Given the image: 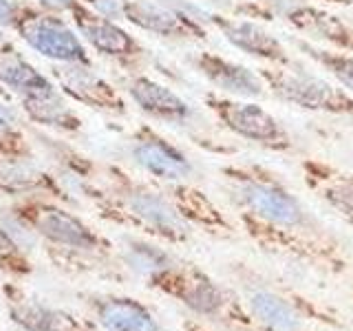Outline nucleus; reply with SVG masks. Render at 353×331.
<instances>
[{
    "instance_id": "nucleus-2",
    "label": "nucleus",
    "mask_w": 353,
    "mask_h": 331,
    "mask_svg": "<svg viewBox=\"0 0 353 331\" xmlns=\"http://www.w3.org/2000/svg\"><path fill=\"white\" fill-rule=\"evenodd\" d=\"M146 281L150 290L172 298L196 318H205L210 323L234 331H259L243 298L199 270L196 265L172 259Z\"/></svg>"
},
{
    "instance_id": "nucleus-30",
    "label": "nucleus",
    "mask_w": 353,
    "mask_h": 331,
    "mask_svg": "<svg viewBox=\"0 0 353 331\" xmlns=\"http://www.w3.org/2000/svg\"><path fill=\"white\" fill-rule=\"evenodd\" d=\"M351 3H353V0H351Z\"/></svg>"
},
{
    "instance_id": "nucleus-22",
    "label": "nucleus",
    "mask_w": 353,
    "mask_h": 331,
    "mask_svg": "<svg viewBox=\"0 0 353 331\" xmlns=\"http://www.w3.org/2000/svg\"><path fill=\"white\" fill-rule=\"evenodd\" d=\"M296 47L305 51L318 66H323V69L334 77L342 88H347V91L353 95V53L318 49L314 44H307V42H296Z\"/></svg>"
},
{
    "instance_id": "nucleus-28",
    "label": "nucleus",
    "mask_w": 353,
    "mask_h": 331,
    "mask_svg": "<svg viewBox=\"0 0 353 331\" xmlns=\"http://www.w3.org/2000/svg\"><path fill=\"white\" fill-rule=\"evenodd\" d=\"M183 327H185V331H210V329H205L201 323H194V320H188V323H185Z\"/></svg>"
},
{
    "instance_id": "nucleus-24",
    "label": "nucleus",
    "mask_w": 353,
    "mask_h": 331,
    "mask_svg": "<svg viewBox=\"0 0 353 331\" xmlns=\"http://www.w3.org/2000/svg\"><path fill=\"white\" fill-rule=\"evenodd\" d=\"M0 272L18 276V279H25V276L33 274V263L27 257V252L3 228H0Z\"/></svg>"
},
{
    "instance_id": "nucleus-3",
    "label": "nucleus",
    "mask_w": 353,
    "mask_h": 331,
    "mask_svg": "<svg viewBox=\"0 0 353 331\" xmlns=\"http://www.w3.org/2000/svg\"><path fill=\"white\" fill-rule=\"evenodd\" d=\"M243 303L252 314L259 331H301L307 320L331 329H342V320L336 312L325 309L309 298L272 287L265 281L243 283Z\"/></svg>"
},
{
    "instance_id": "nucleus-4",
    "label": "nucleus",
    "mask_w": 353,
    "mask_h": 331,
    "mask_svg": "<svg viewBox=\"0 0 353 331\" xmlns=\"http://www.w3.org/2000/svg\"><path fill=\"white\" fill-rule=\"evenodd\" d=\"M265 86L274 93L276 99L294 104L305 110H318V113L331 115H353V95L325 77L314 75L309 71L296 69L294 62L281 66H263L259 71Z\"/></svg>"
},
{
    "instance_id": "nucleus-16",
    "label": "nucleus",
    "mask_w": 353,
    "mask_h": 331,
    "mask_svg": "<svg viewBox=\"0 0 353 331\" xmlns=\"http://www.w3.org/2000/svg\"><path fill=\"white\" fill-rule=\"evenodd\" d=\"M121 14H124L132 25H137L146 31L159 33V36H190L196 33L201 38V29H199L194 22H190L185 16L170 11L161 5L148 3V0H128V3L121 5Z\"/></svg>"
},
{
    "instance_id": "nucleus-23",
    "label": "nucleus",
    "mask_w": 353,
    "mask_h": 331,
    "mask_svg": "<svg viewBox=\"0 0 353 331\" xmlns=\"http://www.w3.org/2000/svg\"><path fill=\"white\" fill-rule=\"evenodd\" d=\"M62 82L64 86H69V91L73 95L86 99V102L119 104V99L108 91V86L102 80H97L93 73H88L84 69H77V66H71V69H66V73H62Z\"/></svg>"
},
{
    "instance_id": "nucleus-19",
    "label": "nucleus",
    "mask_w": 353,
    "mask_h": 331,
    "mask_svg": "<svg viewBox=\"0 0 353 331\" xmlns=\"http://www.w3.org/2000/svg\"><path fill=\"white\" fill-rule=\"evenodd\" d=\"M77 22H80L82 36H86V40L91 42L95 49L104 51L108 55H126L137 49L135 40H132L126 31L115 27L110 20L82 16V18H77Z\"/></svg>"
},
{
    "instance_id": "nucleus-29",
    "label": "nucleus",
    "mask_w": 353,
    "mask_h": 331,
    "mask_svg": "<svg viewBox=\"0 0 353 331\" xmlns=\"http://www.w3.org/2000/svg\"><path fill=\"white\" fill-rule=\"evenodd\" d=\"M351 298H353V285H351Z\"/></svg>"
},
{
    "instance_id": "nucleus-6",
    "label": "nucleus",
    "mask_w": 353,
    "mask_h": 331,
    "mask_svg": "<svg viewBox=\"0 0 353 331\" xmlns=\"http://www.w3.org/2000/svg\"><path fill=\"white\" fill-rule=\"evenodd\" d=\"M121 217L148 234L174 245L190 241L192 234V228L176 212L168 194L141 183H124L121 188Z\"/></svg>"
},
{
    "instance_id": "nucleus-25",
    "label": "nucleus",
    "mask_w": 353,
    "mask_h": 331,
    "mask_svg": "<svg viewBox=\"0 0 353 331\" xmlns=\"http://www.w3.org/2000/svg\"><path fill=\"white\" fill-rule=\"evenodd\" d=\"M11 135H14V121H11L5 108H0V146H5Z\"/></svg>"
},
{
    "instance_id": "nucleus-14",
    "label": "nucleus",
    "mask_w": 353,
    "mask_h": 331,
    "mask_svg": "<svg viewBox=\"0 0 353 331\" xmlns=\"http://www.w3.org/2000/svg\"><path fill=\"white\" fill-rule=\"evenodd\" d=\"M22 38H25L36 51L47 55V58L71 62V64L86 62V51L82 47L80 38L75 36V31H71L64 22L55 18L29 20L27 25L22 27Z\"/></svg>"
},
{
    "instance_id": "nucleus-17",
    "label": "nucleus",
    "mask_w": 353,
    "mask_h": 331,
    "mask_svg": "<svg viewBox=\"0 0 353 331\" xmlns=\"http://www.w3.org/2000/svg\"><path fill=\"white\" fill-rule=\"evenodd\" d=\"M130 97L139 104L141 110H146L152 117H159L165 121H176L181 124L192 115L190 104L181 99L168 86L150 80V77H137L130 82Z\"/></svg>"
},
{
    "instance_id": "nucleus-21",
    "label": "nucleus",
    "mask_w": 353,
    "mask_h": 331,
    "mask_svg": "<svg viewBox=\"0 0 353 331\" xmlns=\"http://www.w3.org/2000/svg\"><path fill=\"white\" fill-rule=\"evenodd\" d=\"M49 185L47 177L36 170L27 161H0V192L9 194H25L38 192Z\"/></svg>"
},
{
    "instance_id": "nucleus-27",
    "label": "nucleus",
    "mask_w": 353,
    "mask_h": 331,
    "mask_svg": "<svg viewBox=\"0 0 353 331\" xmlns=\"http://www.w3.org/2000/svg\"><path fill=\"white\" fill-rule=\"evenodd\" d=\"M44 5L51 7V9H69L73 7V0H42Z\"/></svg>"
},
{
    "instance_id": "nucleus-7",
    "label": "nucleus",
    "mask_w": 353,
    "mask_h": 331,
    "mask_svg": "<svg viewBox=\"0 0 353 331\" xmlns=\"http://www.w3.org/2000/svg\"><path fill=\"white\" fill-rule=\"evenodd\" d=\"M208 104L221 119V124L236 137L276 152H290L294 148L290 132L281 126V121L252 99L210 95Z\"/></svg>"
},
{
    "instance_id": "nucleus-5",
    "label": "nucleus",
    "mask_w": 353,
    "mask_h": 331,
    "mask_svg": "<svg viewBox=\"0 0 353 331\" xmlns=\"http://www.w3.org/2000/svg\"><path fill=\"white\" fill-rule=\"evenodd\" d=\"M14 214L22 225L31 228V232H36L38 237L49 241L55 248L88 254V257H108L110 254V243L106 239L93 232L80 217L60 205L31 201L18 205Z\"/></svg>"
},
{
    "instance_id": "nucleus-11",
    "label": "nucleus",
    "mask_w": 353,
    "mask_h": 331,
    "mask_svg": "<svg viewBox=\"0 0 353 331\" xmlns=\"http://www.w3.org/2000/svg\"><path fill=\"white\" fill-rule=\"evenodd\" d=\"M307 188L323 203L353 225V172H347L325 161L305 159L301 163Z\"/></svg>"
},
{
    "instance_id": "nucleus-10",
    "label": "nucleus",
    "mask_w": 353,
    "mask_h": 331,
    "mask_svg": "<svg viewBox=\"0 0 353 331\" xmlns=\"http://www.w3.org/2000/svg\"><path fill=\"white\" fill-rule=\"evenodd\" d=\"M210 20L214 22L216 29L223 33V38L232 47L243 51L245 55L259 58L268 64H281V66L292 64V58L287 53L285 44L276 36H272L268 29H263L259 22L241 20V18H221V16H212Z\"/></svg>"
},
{
    "instance_id": "nucleus-8",
    "label": "nucleus",
    "mask_w": 353,
    "mask_h": 331,
    "mask_svg": "<svg viewBox=\"0 0 353 331\" xmlns=\"http://www.w3.org/2000/svg\"><path fill=\"white\" fill-rule=\"evenodd\" d=\"M3 298L9 320L20 331H95V320L82 318L69 309L49 305L27 290L7 283L3 285Z\"/></svg>"
},
{
    "instance_id": "nucleus-9",
    "label": "nucleus",
    "mask_w": 353,
    "mask_h": 331,
    "mask_svg": "<svg viewBox=\"0 0 353 331\" xmlns=\"http://www.w3.org/2000/svg\"><path fill=\"white\" fill-rule=\"evenodd\" d=\"M88 307L104 331H161L152 309L132 296L95 294L88 296Z\"/></svg>"
},
{
    "instance_id": "nucleus-13",
    "label": "nucleus",
    "mask_w": 353,
    "mask_h": 331,
    "mask_svg": "<svg viewBox=\"0 0 353 331\" xmlns=\"http://www.w3.org/2000/svg\"><path fill=\"white\" fill-rule=\"evenodd\" d=\"M130 152L137 166H141L154 179H161L165 183H183L192 172V166L185 159V154L152 132L135 139Z\"/></svg>"
},
{
    "instance_id": "nucleus-18",
    "label": "nucleus",
    "mask_w": 353,
    "mask_h": 331,
    "mask_svg": "<svg viewBox=\"0 0 353 331\" xmlns=\"http://www.w3.org/2000/svg\"><path fill=\"white\" fill-rule=\"evenodd\" d=\"M287 20H290L292 25H296L298 29L316 33V36L336 44L338 49L353 53V29L345 25L342 20H338L336 16L325 14V11L314 9L312 5L303 3L287 16Z\"/></svg>"
},
{
    "instance_id": "nucleus-20",
    "label": "nucleus",
    "mask_w": 353,
    "mask_h": 331,
    "mask_svg": "<svg viewBox=\"0 0 353 331\" xmlns=\"http://www.w3.org/2000/svg\"><path fill=\"white\" fill-rule=\"evenodd\" d=\"M0 82L22 93L27 99H38L55 93L53 86L31 64L20 58H0Z\"/></svg>"
},
{
    "instance_id": "nucleus-15",
    "label": "nucleus",
    "mask_w": 353,
    "mask_h": 331,
    "mask_svg": "<svg viewBox=\"0 0 353 331\" xmlns=\"http://www.w3.org/2000/svg\"><path fill=\"white\" fill-rule=\"evenodd\" d=\"M165 194H168L172 205L176 208V212L188 221L190 228L196 225L203 232H210V234H214L219 239L234 237V225H232V221L221 212L216 203L210 201L201 190H196V188L188 185L183 181V183H170Z\"/></svg>"
},
{
    "instance_id": "nucleus-26",
    "label": "nucleus",
    "mask_w": 353,
    "mask_h": 331,
    "mask_svg": "<svg viewBox=\"0 0 353 331\" xmlns=\"http://www.w3.org/2000/svg\"><path fill=\"white\" fill-rule=\"evenodd\" d=\"M16 22V9L9 0H0V25H14Z\"/></svg>"
},
{
    "instance_id": "nucleus-1",
    "label": "nucleus",
    "mask_w": 353,
    "mask_h": 331,
    "mask_svg": "<svg viewBox=\"0 0 353 331\" xmlns=\"http://www.w3.org/2000/svg\"><path fill=\"white\" fill-rule=\"evenodd\" d=\"M223 179L241 228L259 250L327 274L347 270L349 259L342 243L274 172L243 163L225 168Z\"/></svg>"
},
{
    "instance_id": "nucleus-12",
    "label": "nucleus",
    "mask_w": 353,
    "mask_h": 331,
    "mask_svg": "<svg viewBox=\"0 0 353 331\" xmlns=\"http://www.w3.org/2000/svg\"><path fill=\"white\" fill-rule=\"evenodd\" d=\"M192 64L210 84L216 86L219 91L228 93L230 97L256 99V97L265 95L263 77L239 62H232V60L221 58V55L203 51V53L194 55Z\"/></svg>"
}]
</instances>
